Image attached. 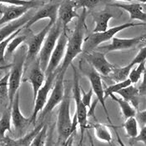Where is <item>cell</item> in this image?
Masks as SVG:
<instances>
[{"mask_svg": "<svg viewBox=\"0 0 146 146\" xmlns=\"http://www.w3.org/2000/svg\"><path fill=\"white\" fill-rule=\"evenodd\" d=\"M86 9H83L82 13L78 17V21L76 23L73 34L69 38L68 37L65 54L61 66L57 68L58 72L59 73L65 74L68 68L71 65L73 60L83 52V44L84 42V34L86 30Z\"/></svg>", "mask_w": 146, "mask_h": 146, "instance_id": "cell-1", "label": "cell"}, {"mask_svg": "<svg viewBox=\"0 0 146 146\" xmlns=\"http://www.w3.org/2000/svg\"><path fill=\"white\" fill-rule=\"evenodd\" d=\"M70 100H71V86L64 85V94L58 112L57 129H58V140L60 144L64 145L69 137L72 136L71 128L72 120L70 117Z\"/></svg>", "mask_w": 146, "mask_h": 146, "instance_id": "cell-2", "label": "cell"}, {"mask_svg": "<svg viewBox=\"0 0 146 146\" xmlns=\"http://www.w3.org/2000/svg\"><path fill=\"white\" fill-rule=\"evenodd\" d=\"M13 54V62L11 64V70L9 72V94L8 99L9 101V108L11 107L12 103L13 100L14 95L16 92L19 90L23 74V68L24 63L27 54V45L21 44L15 51Z\"/></svg>", "mask_w": 146, "mask_h": 146, "instance_id": "cell-3", "label": "cell"}, {"mask_svg": "<svg viewBox=\"0 0 146 146\" xmlns=\"http://www.w3.org/2000/svg\"><path fill=\"white\" fill-rule=\"evenodd\" d=\"M145 23H135L133 22H129L126 23H123L119 26H115L110 29H108L107 30L104 32H99V33H93L90 34L88 38L84 39V45L83 46V50L84 53H88L92 50H94L95 48L101 44L102 43L107 42L109 40H111L113 37L115 36V34L119 33L120 31H123L124 29L132 28L135 26H141L145 25Z\"/></svg>", "mask_w": 146, "mask_h": 146, "instance_id": "cell-4", "label": "cell"}, {"mask_svg": "<svg viewBox=\"0 0 146 146\" xmlns=\"http://www.w3.org/2000/svg\"><path fill=\"white\" fill-rule=\"evenodd\" d=\"M63 31V28L60 22L57 19V21L50 28L47 36L45 37L44 41L41 47V49L38 53V59L39 62L40 68L44 72L46 68L48 66L49 58L51 56L54 48L56 45L58 38L60 34Z\"/></svg>", "mask_w": 146, "mask_h": 146, "instance_id": "cell-5", "label": "cell"}, {"mask_svg": "<svg viewBox=\"0 0 146 146\" xmlns=\"http://www.w3.org/2000/svg\"><path fill=\"white\" fill-rule=\"evenodd\" d=\"M54 23L48 22V23L42 29L38 34H33L31 32L29 34L28 38L25 41V44L27 45V54L24 63V68L23 73L27 70V68L29 67V65L34 62V60L38 58V53L41 49V47L44 41L45 37L48 33L50 28L52 27Z\"/></svg>", "mask_w": 146, "mask_h": 146, "instance_id": "cell-6", "label": "cell"}, {"mask_svg": "<svg viewBox=\"0 0 146 146\" xmlns=\"http://www.w3.org/2000/svg\"><path fill=\"white\" fill-rule=\"evenodd\" d=\"M64 74H65L58 72L54 82V89L48 100L46 102L44 109L40 111L41 113L38 117L39 119H44L62 101L64 94Z\"/></svg>", "mask_w": 146, "mask_h": 146, "instance_id": "cell-7", "label": "cell"}, {"mask_svg": "<svg viewBox=\"0 0 146 146\" xmlns=\"http://www.w3.org/2000/svg\"><path fill=\"white\" fill-rule=\"evenodd\" d=\"M71 66L73 67V71H74V85H73V93H74V101L76 104V112L75 114L77 116L78 123L79 124L80 129H81V143L84 139V133L87 128V107L84 106L83 104L82 100H81V90L80 88L81 86L79 85V76L76 71V68L71 64Z\"/></svg>", "mask_w": 146, "mask_h": 146, "instance_id": "cell-8", "label": "cell"}, {"mask_svg": "<svg viewBox=\"0 0 146 146\" xmlns=\"http://www.w3.org/2000/svg\"><path fill=\"white\" fill-rule=\"evenodd\" d=\"M57 74H58V70L56 69V71H54V73L45 75L44 83L40 87V89L38 90L35 98H34L35 104H34V111H33L32 116L30 118V124H35L36 119L38 116V113L44 109V105L46 104V102L48 100V93L52 89V86L54 84Z\"/></svg>", "mask_w": 146, "mask_h": 146, "instance_id": "cell-9", "label": "cell"}, {"mask_svg": "<svg viewBox=\"0 0 146 146\" xmlns=\"http://www.w3.org/2000/svg\"><path fill=\"white\" fill-rule=\"evenodd\" d=\"M68 41V35L66 32L62 31L60 34L56 45L54 48V51L51 54L48 60V66L44 71L45 75L50 74L56 71V69L59 67V64H61V61L64 59V57L65 54L66 50V44Z\"/></svg>", "mask_w": 146, "mask_h": 146, "instance_id": "cell-10", "label": "cell"}, {"mask_svg": "<svg viewBox=\"0 0 146 146\" xmlns=\"http://www.w3.org/2000/svg\"><path fill=\"white\" fill-rule=\"evenodd\" d=\"M84 58L91 65V67L103 76H108L115 67L107 60L105 53L100 50H92L85 53Z\"/></svg>", "mask_w": 146, "mask_h": 146, "instance_id": "cell-11", "label": "cell"}, {"mask_svg": "<svg viewBox=\"0 0 146 146\" xmlns=\"http://www.w3.org/2000/svg\"><path fill=\"white\" fill-rule=\"evenodd\" d=\"M145 39V35H140L135 38H120L113 37L111 38V44L105 46H101L98 48V50L102 51L104 53L112 52V51H120L125 49H132L136 48L139 44H140L142 42H144Z\"/></svg>", "mask_w": 146, "mask_h": 146, "instance_id": "cell-12", "label": "cell"}, {"mask_svg": "<svg viewBox=\"0 0 146 146\" xmlns=\"http://www.w3.org/2000/svg\"><path fill=\"white\" fill-rule=\"evenodd\" d=\"M59 4H60L59 3L51 2L48 4L44 5L36 13H34L32 17L30 18V19L23 26V28L29 29L34 23L44 19H48L49 22L54 23L58 19V9Z\"/></svg>", "mask_w": 146, "mask_h": 146, "instance_id": "cell-13", "label": "cell"}, {"mask_svg": "<svg viewBox=\"0 0 146 146\" xmlns=\"http://www.w3.org/2000/svg\"><path fill=\"white\" fill-rule=\"evenodd\" d=\"M19 90H18L14 95L13 100L11 104V123L13 125L15 131L18 134H22L25 127L30 124V119L26 118L23 115L20 111L19 106Z\"/></svg>", "mask_w": 146, "mask_h": 146, "instance_id": "cell-14", "label": "cell"}, {"mask_svg": "<svg viewBox=\"0 0 146 146\" xmlns=\"http://www.w3.org/2000/svg\"><path fill=\"white\" fill-rule=\"evenodd\" d=\"M33 8L34 7L29 5L19 6L0 3V13H2V17L0 18V26L20 18Z\"/></svg>", "mask_w": 146, "mask_h": 146, "instance_id": "cell-15", "label": "cell"}, {"mask_svg": "<svg viewBox=\"0 0 146 146\" xmlns=\"http://www.w3.org/2000/svg\"><path fill=\"white\" fill-rule=\"evenodd\" d=\"M85 75L88 77L90 80V84H91V89L93 90V93L95 94L97 97V100L101 104L102 107L105 112V114L108 117L109 121L111 123L110 119L108 114V110L106 109L105 105V99H104V87H103V83H102V78L100 74L93 68H91L90 70L84 72Z\"/></svg>", "mask_w": 146, "mask_h": 146, "instance_id": "cell-16", "label": "cell"}, {"mask_svg": "<svg viewBox=\"0 0 146 146\" xmlns=\"http://www.w3.org/2000/svg\"><path fill=\"white\" fill-rule=\"evenodd\" d=\"M79 14L74 5L73 0H65L59 4L58 9V20L60 22L63 31L67 33L68 25L74 18H78Z\"/></svg>", "mask_w": 146, "mask_h": 146, "instance_id": "cell-17", "label": "cell"}, {"mask_svg": "<svg viewBox=\"0 0 146 146\" xmlns=\"http://www.w3.org/2000/svg\"><path fill=\"white\" fill-rule=\"evenodd\" d=\"M29 68H31L29 70V73L27 74L26 79H24V81H29L32 84L34 100L38 90L44 83L45 74L42 70V68H40L38 58L29 65Z\"/></svg>", "mask_w": 146, "mask_h": 146, "instance_id": "cell-18", "label": "cell"}, {"mask_svg": "<svg viewBox=\"0 0 146 146\" xmlns=\"http://www.w3.org/2000/svg\"><path fill=\"white\" fill-rule=\"evenodd\" d=\"M32 15H33V13H26L20 18H19L15 20H13L11 22L7 23L6 25L0 28V42L5 38H7L8 37H9L12 34L16 32L18 29L23 28V26L26 24V23L30 19Z\"/></svg>", "mask_w": 146, "mask_h": 146, "instance_id": "cell-19", "label": "cell"}, {"mask_svg": "<svg viewBox=\"0 0 146 146\" xmlns=\"http://www.w3.org/2000/svg\"><path fill=\"white\" fill-rule=\"evenodd\" d=\"M113 7H117L122 9L129 13L131 20H139L141 22L145 23L146 13L144 11V7L140 3H113L112 4Z\"/></svg>", "mask_w": 146, "mask_h": 146, "instance_id": "cell-20", "label": "cell"}, {"mask_svg": "<svg viewBox=\"0 0 146 146\" xmlns=\"http://www.w3.org/2000/svg\"><path fill=\"white\" fill-rule=\"evenodd\" d=\"M43 125H44V123L39 124L32 131H30L27 135H24L22 138H19V139H10L9 137L5 136L4 139L2 142H3V144L6 145H30L31 143H32V141H33V139H34V138L35 137V135H37L38 132L42 129Z\"/></svg>", "mask_w": 146, "mask_h": 146, "instance_id": "cell-21", "label": "cell"}, {"mask_svg": "<svg viewBox=\"0 0 146 146\" xmlns=\"http://www.w3.org/2000/svg\"><path fill=\"white\" fill-rule=\"evenodd\" d=\"M94 21L95 23V27L93 30V33L104 32L108 29L109 22L113 18L112 13L107 11L95 13L93 14Z\"/></svg>", "mask_w": 146, "mask_h": 146, "instance_id": "cell-22", "label": "cell"}, {"mask_svg": "<svg viewBox=\"0 0 146 146\" xmlns=\"http://www.w3.org/2000/svg\"><path fill=\"white\" fill-rule=\"evenodd\" d=\"M116 94H119L121 96V98H123L124 100L128 102H131L133 104V105L135 106V108L138 107V96L139 95V89L136 88L135 86H132L131 84L123 88L120 90H119Z\"/></svg>", "mask_w": 146, "mask_h": 146, "instance_id": "cell-23", "label": "cell"}, {"mask_svg": "<svg viewBox=\"0 0 146 146\" xmlns=\"http://www.w3.org/2000/svg\"><path fill=\"white\" fill-rule=\"evenodd\" d=\"M134 67V65L129 63L128 65L122 68H113L111 73L107 76L108 78L113 80L114 82H120L124 79H128L129 74L131 70V68Z\"/></svg>", "mask_w": 146, "mask_h": 146, "instance_id": "cell-24", "label": "cell"}, {"mask_svg": "<svg viewBox=\"0 0 146 146\" xmlns=\"http://www.w3.org/2000/svg\"><path fill=\"white\" fill-rule=\"evenodd\" d=\"M6 131H11V109L5 110L0 119V141L5 138Z\"/></svg>", "mask_w": 146, "mask_h": 146, "instance_id": "cell-25", "label": "cell"}, {"mask_svg": "<svg viewBox=\"0 0 146 146\" xmlns=\"http://www.w3.org/2000/svg\"><path fill=\"white\" fill-rule=\"evenodd\" d=\"M93 128L94 129L96 137L103 142H111L112 140V135L109 129V128L105 124L100 123H94L93 124Z\"/></svg>", "mask_w": 146, "mask_h": 146, "instance_id": "cell-26", "label": "cell"}, {"mask_svg": "<svg viewBox=\"0 0 146 146\" xmlns=\"http://www.w3.org/2000/svg\"><path fill=\"white\" fill-rule=\"evenodd\" d=\"M110 96L112 98L113 100H115L118 103V104L119 105V108H120L122 113H123V115H124L125 119L135 116L136 110H135V108L129 104V102L124 100L123 98H117L116 96L113 95V94H110Z\"/></svg>", "mask_w": 146, "mask_h": 146, "instance_id": "cell-27", "label": "cell"}, {"mask_svg": "<svg viewBox=\"0 0 146 146\" xmlns=\"http://www.w3.org/2000/svg\"><path fill=\"white\" fill-rule=\"evenodd\" d=\"M28 36H29V33H26L24 34H18L16 35L11 41L9 43V44L6 48V54L7 55H11L14 53V51L23 44L25 43L26 39L28 38Z\"/></svg>", "mask_w": 146, "mask_h": 146, "instance_id": "cell-28", "label": "cell"}, {"mask_svg": "<svg viewBox=\"0 0 146 146\" xmlns=\"http://www.w3.org/2000/svg\"><path fill=\"white\" fill-rule=\"evenodd\" d=\"M124 129L126 132V135L130 139L135 138L139 133L138 129V121L135 119V116L134 117H129L126 119V121L124 124Z\"/></svg>", "mask_w": 146, "mask_h": 146, "instance_id": "cell-29", "label": "cell"}, {"mask_svg": "<svg viewBox=\"0 0 146 146\" xmlns=\"http://www.w3.org/2000/svg\"><path fill=\"white\" fill-rule=\"evenodd\" d=\"M145 61L138 64V66L136 68L130 70L128 79L130 80L131 84H137L139 81V79H141L143 74H145Z\"/></svg>", "mask_w": 146, "mask_h": 146, "instance_id": "cell-30", "label": "cell"}, {"mask_svg": "<svg viewBox=\"0 0 146 146\" xmlns=\"http://www.w3.org/2000/svg\"><path fill=\"white\" fill-rule=\"evenodd\" d=\"M131 84V82L129 79H126L123 80V81H120V82H117L116 84L110 85L109 87H107L105 90H104V99L108 96H110V94H115L117 93L119 90H120L123 88H125L129 85Z\"/></svg>", "mask_w": 146, "mask_h": 146, "instance_id": "cell-31", "label": "cell"}, {"mask_svg": "<svg viewBox=\"0 0 146 146\" xmlns=\"http://www.w3.org/2000/svg\"><path fill=\"white\" fill-rule=\"evenodd\" d=\"M104 1L107 0H73L75 9L80 8L85 9H93Z\"/></svg>", "mask_w": 146, "mask_h": 146, "instance_id": "cell-32", "label": "cell"}, {"mask_svg": "<svg viewBox=\"0 0 146 146\" xmlns=\"http://www.w3.org/2000/svg\"><path fill=\"white\" fill-rule=\"evenodd\" d=\"M23 29V28H21L19 29H18L16 32H14L13 34H12L9 37H8L7 38L3 39V41L0 42V64H5V51H6V48L9 44V43L11 41L12 39L18 34H19L21 31Z\"/></svg>", "mask_w": 146, "mask_h": 146, "instance_id": "cell-33", "label": "cell"}, {"mask_svg": "<svg viewBox=\"0 0 146 146\" xmlns=\"http://www.w3.org/2000/svg\"><path fill=\"white\" fill-rule=\"evenodd\" d=\"M47 126L43 125L42 129L38 132V134L35 135L32 143L30 145L32 146H43L45 145V138L47 135Z\"/></svg>", "mask_w": 146, "mask_h": 146, "instance_id": "cell-34", "label": "cell"}, {"mask_svg": "<svg viewBox=\"0 0 146 146\" xmlns=\"http://www.w3.org/2000/svg\"><path fill=\"white\" fill-rule=\"evenodd\" d=\"M0 3H5V4H12V5H29L32 7L38 6L39 3L35 0H0Z\"/></svg>", "mask_w": 146, "mask_h": 146, "instance_id": "cell-35", "label": "cell"}, {"mask_svg": "<svg viewBox=\"0 0 146 146\" xmlns=\"http://www.w3.org/2000/svg\"><path fill=\"white\" fill-rule=\"evenodd\" d=\"M9 76V73L6 74L2 79H0V100H3V99L8 98Z\"/></svg>", "mask_w": 146, "mask_h": 146, "instance_id": "cell-36", "label": "cell"}, {"mask_svg": "<svg viewBox=\"0 0 146 146\" xmlns=\"http://www.w3.org/2000/svg\"><path fill=\"white\" fill-rule=\"evenodd\" d=\"M81 90V93H82V95H81V100L83 104H84L85 107H87L88 109H90V107L91 106V100H92V96H93V90L92 89H90V90L86 93L84 90L82 89V87L80 88Z\"/></svg>", "mask_w": 146, "mask_h": 146, "instance_id": "cell-37", "label": "cell"}, {"mask_svg": "<svg viewBox=\"0 0 146 146\" xmlns=\"http://www.w3.org/2000/svg\"><path fill=\"white\" fill-rule=\"evenodd\" d=\"M146 59V48L145 47H143L139 49V53L136 54V56L133 58V60L130 62L134 66L135 64H138L141 62H145Z\"/></svg>", "mask_w": 146, "mask_h": 146, "instance_id": "cell-38", "label": "cell"}, {"mask_svg": "<svg viewBox=\"0 0 146 146\" xmlns=\"http://www.w3.org/2000/svg\"><path fill=\"white\" fill-rule=\"evenodd\" d=\"M131 141L135 142H142L144 145H146V125L141 126V130L138 135L135 136V138L131 139Z\"/></svg>", "mask_w": 146, "mask_h": 146, "instance_id": "cell-39", "label": "cell"}, {"mask_svg": "<svg viewBox=\"0 0 146 146\" xmlns=\"http://www.w3.org/2000/svg\"><path fill=\"white\" fill-rule=\"evenodd\" d=\"M135 116H136V119L137 121H139L140 123V125L143 126V125H146V110H143L139 113H135Z\"/></svg>", "mask_w": 146, "mask_h": 146, "instance_id": "cell-40", "label": "cell"}, {"mask_svg": "<svg viewBox=\"0 0 146 146\" xmlns=\"http://www.w3.org/2000/svg\"><path fill=\"white\" fill-rule=\"evenodd\" d=\"M109 1V0H107ZM111 1H125V2H132L133 0H111Z\"/></svg>", "mask_w": 146, "mask_h": 146, "instance_id": "cell-41", "label": "cell"}, {"mask_svg": "<svg viewBox=\"0 0 146 146\" xmlns=\"http://www.w3.org/2000/svg\"><path fill=\"white\" fill-rule=\"evenodd\" d=\"M139 1H140V2H142V3H145L146 0H139Z\"/></svg>", "mask_w": 146, "mask_h": 146, "instance_id": "cell-42", "label": "cell"}, {"mask_svg": "<svg viewBox=\"0 0 146 146\" xmlns=\"http://www.w3.org/2000/svg\"><path fill=\"white\" fill-rule=\"evenodd\" d=\"M3 68L4 67H2V66H1V67H0V69H1V68Z\"/></svg>", "mask_w": 146, "mask_h": 146, "instance_id": "cell-43", "label": "cell"}]
</instances>
